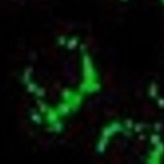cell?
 I'll return each instance as SVG.
<instances>
[{
	"label": "cell",
	"instance_id": "cell-1",
	"mask_svg": "<svg viewBox=\"0 0 164 164\" xmlns=\"http://www.w3.org/2000/svg\"><path fill=\"white\" fill-rule=\"evenodd\" d=\"M104 89L100 65L89 44L77 34L54 38L31 68L29 90L38 119L62 129Z\"/></svg>",
	"mask_w": 164,
	"mask_h": 164
},
{
	"label": "cell",
	"instance_id": "cell-3",
	"mask_svg": "<svg viewBox=\"0 0 164 164\" xmlns=\"http://www.w3.org/2000/svg\"><path fill=\"white\" fill-rule=\"evenodd\" d=\"M157 2L164 8V0H157Z\"/></svg>",
	"mask_w": 164,
	"mask_h": 164
},
{
	"label": "cell",
	"instance_id": "cell-2",
	"mask_svg": "<svg viewBox=\"0 0 164 164\" xmlns=\"http://www.w3.org/2000/svg\"><path fill=\"white\" fill-rule=\"evenodd\" d=\"M146 95L155 107L164 115V58L159 70L146 86Z\"/></svg>",
	"mask_w": 164,
	"mask_h": 164
},
{
	"label": "cell",
	"instance_id": "cell-4",
	"mask_svg": "<svg viewBox=\"0 0 164 164\" xmlns=\"http://www.w3.org/2000/svg\"><path fill=\"white\" fill-rule=\"evenodd\" d=\"M119 1H121V2H125V3H126V2H129V0H119Z\"/></svg>",
	"mask_w": 164,
	"mask_h": 164
}]
</instances>
